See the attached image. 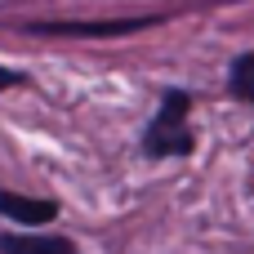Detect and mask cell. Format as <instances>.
<instances>
[{"instance_id": "cell-4", "label": "cell", "mask_w": 254, "mask_h": 254, "mask_svg": "<svg viewBox=\"0 0 254 254\" xmlns=\"http://www.w3.org/2000/svg\"><path fill=\"white\" fill-rule=\"evenodd\" d=\"M0 214L9 223L36 228V223H49L54 219V201H31V196H18V192H0Z\"/></svg>"}, {"instance_id": "cell-1", "label": "cell", "mask_w": 254, "mask_h": 254, "mask_svg": "<svg viewBox=\"0 0 254 254\" xmlns=\"http://www.w3.org/2000/svg\"><path fill=\"white\" fill-rule=\"evenodd\" d=\"M188 107H192V98H188L183 89H170V94L161 98V112H156V121H152L147 134H143V152H147V156H183V152H192Z\"/></svg>"}, {"instance_id": "cell-6", "label": "cell", "mask_w": 254, "mask_h": 254, "mask_svg": "<svg viewBox=\"0 0 254 254\" xmlns=\"http://www.w3.org/2000/svg\"><path fill=\"white\" fill-rule=\"evenodd\" d=\"M13 80H18L13 71H0V89H4V85H13Z\"/></svg>"}, {"instance_id": "cell-5", "label": "cell", "mask_w": 254, "mask_h": 254, "mask_svg": "<svg viewBox=\"0 0 254 254\" xmlns=\"http://www.w3.org/2000/svg\"><path fill=\"white\" fill-rule=\"evenodd\" d=\"M228 85H232V94H237V98L254 103V54H241V58L232 63V76H228Z\"/></svg>"}, {"instance_id": "cell-2", "label": "cell", "mask_w": 254, "mask_h": 254, "mask_svg": "<svg viewBox=\"0 0 254 254\" xmlns=\"http://www.w3.org/2000/svg\"><path fill=\"white\" fill-rule=\"evenodd\" d=\"M156 18H121V22H36L31 31H45V36H129V31H143L152 27Z\"/></svg>"}, {"instance_id": "cell-3", "label": "cell", "mask_w": 254, "mask_h": 254, "mask_svg": "<svg viewBox=\"0 0 254 254\" xmlns=\"http://www.w3.org/2000/svg\"><path fill=\"white\" fill-rule=\"evenodd\" d=\"M0 250L4 254H76V246L67 237H45V232H4L0 237Z\"/></svg>"}]
</instances>
